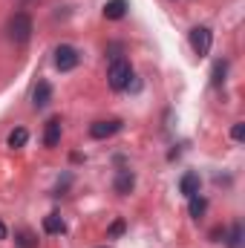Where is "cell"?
<instances>
[{
  "mask_svg": "<svg viewBox=\"0 0 245 248\" xmlns=\"http://www.w3.org/2000/svg\"><path fill=\"white\" fill-rule=\"evenodd\" d=\"M49 101H52V84H49V81H38V87H35V93H32L35 110H44Z\"/></svg>",
  "mask_w": 245,
  "mask_h": 248,
  "instance_id": "6",
  "label": "cell"
},
{
  "mask_svg": "<svg viewBox=\"0 0 245 248\" xmlns=\"http://www.w3.org/2000/svg\"><path fill=\"white\" fill-rule=\"evenodd\" d=\"M58 141H61V119H49L46 130H44V144L46 147H58Z\"/></svg>",
  "mask_w": 245,
  "mask_h": 248,
  "instance_id": "8",
  "label": "cell"
},
{
  "mask_svg": "<svg viewBox=\"0 0 245 248\" xmlns=\"http://www.w3.org/2000/svg\"><path fill=\"white\" fill-rule=\"evenodd\" d=\"M133 185H136V176H133V170H119V176H116V182H113L116 193H119V196H127V193L133 190Z\"/></svg>",
  "mask_w": 245,
  "mask_h": 248,
  "instance_id": "9",
  "label": "cell"
},
{
  "mask_svg": "<svg viewBox=\"0 0 245 248\" xmlns=\"http://www.w3.org/2000/svg\"><path fill=\"white\" fill-rule=\"evenodd\" d=\"M15 246L17 248H38V237L32 231L20 228V231H15Z\"/></svg>",
  "mask_w": 245,
  "mask_h": 248,
  "instance_id": "12",
  "label": "cell"
},
{
  "mask_svg": "<svg viewBox=\"0 0 245 248\" xmlns=\"http://www.w3.org/2000/svg\"><path fill=\"white\" fill-rule=\"evenodd\" d=\"M228 75V61H216L214 63V87H222Z\"/></svg>",
  "mask_w": 245,
  "mask_h": 248,
  "instance_id": "16",
  "label": "cell"
},
{
  "mask_svg": "<svg viewBox=\"0 0 245 248\" xmlns=\"http://www.w3.org/2000/svg\"><path fill=\"white\" fill-rule=\"evenodd\" d=\"M231 139H234V141H243L245 139V124L243 122H237L234 127H231Z\"/></svg>",
  "mask_w": 245,
  "mask_h": 248,
  "instance_id": "17",
  "label": "cell"
},
{
  "mask_svg": "<svg viewBox=\"0 0 245 248\" xmlns=\"http://www.w3.org/2000/svg\"><path fill=\"white\" fill-rule=\"evenodd\" d=\"M78 63H81V52H78L72 44H61V46L55 49V66H58L61 72H72Z\"/></svg>",
  "mask_w": 245,
  "mask_h": 248,
  "instance_id": "4",
  "label": "cell"
},
{
  "mask_svg": "<svg viewBox=\"0 0 245 248\" xmlns=\"http://www.w3.org/2000/svg\"><path fill=\"white\" fill-rule=\"evenodd\" d=\"M44 231L46 234H63L66 225H63V219L58 214H49V217H44Z\"/></svg>",
  "mask_w": 245,
  "mask_h": 248,
  "instance_id": "13",
  "label": "cell"
},
{
  "mask_svg": "<svg viewBox=\"0 0 245 248\" xmlns=\"http://www.w3.org/2000/svg\"><path fill=\"white\" fill-rule=\"evenodd\" d=\"M122 130V122L119 119H104V122H95L90 127V136L92 139H110V136H116Z\"/></svg>",
  "mask_w": 245,
  "mask_h": 248,
  "instance_id": "5",
  "label": "cell"
},
{
  "mask_svg": "<svg viewBox=\"0 0 245 248\" xmlns=\"http://www.w3.org/2000/svg\"><path fill=\"white\" fill-rule=\"evenodd\" d=\"M32 32H35V23H32V17H29L26 12H15V15L9 17V23H6V35H9V41L17 44V46L29 44Z\"/></svg>",
  "mask_w": 245,
  "mask_h": 248,
  "instance_id": "1",
  "label": "cell"
},
{
  "mask_svg": "<svg viewBox=\"0 0 245 248\" xmlns=\"http://www.w3.org/2000/svg\"><path fill=\"white\" fill-rule=\"evenodd\" d=\"M130 81H133V66H130V61H124V58L110 61V69H107V84H110V90L124 93V90H130Z\"/></svg>",
  "mask_w": 245,
  "mask_h": 248,
  "instance_id": "2",
  "label": "cell"
},
{
  "mask_svg": "<svg viewBox=\"0 0 245 248\" xmlns=\"http://www.w3.org/2000/svg\"><path fill=\"white\" fill-rule=\"evenodd\" d=\"M225 237H228V240H225L228 248H243V225H240V222H234V225H231V231H228Z\"/></svg>",
  "mask_w": 245,
  "mask_h": 248,
  "instance_id": "14",
  "label": "cell"
},
{
  "mask_svg": "<svg viewBox=\"0 0 245 248\" xmlns=\"http://www.w3.org/2000/svg\"><path fill=\"white\" fill-rule=\"evenodd\" d=\"M127 9H130L127 0H107L104 3V17L107 20H122L124 15H127Z\"/></svg>",
  "mask_w": 245,
  "mask_h": 248,
  "instance_id": "7",
  "label": "cell"
},
{
  "mask_svg": "<svg viewBox=\"0 0 245 248\" xmlns=\"http://www.w3.org/2000/svg\"><path fill=\"white\" fill-rule=\"evenodd\" d=\"M124 231V222H113V228H110V237H119Z\"/></svg>",
  "mask_w": 245,
  "mask_h": 248,
  "instance_id": "18",
  "label": "cell"
},
{
  "mask_svg": "<svg viewBox=\"0 0 245 248\" xmlns=\"http://www.w3.org/2000/svg\"><path fill=\"white\" fill-rule=\"evenodd\" d=\"M199 187H202L199 173H184L182 179H179V190H182L187 199H190V196H196V193H199Z\"/></svg>",
  "mask_w": 245,
  "mask_h": 248,
  "instance_id": "10",
  "label": "cell"
},
{
  "mask_svg": "<svg viewBox=\"0 0 245 248\" xmlns=\"http://www.w3.org/2000/svg\"><path fill=\"white\" fill-rule=\"evenodd\" d=\"M26 141H29V130H26V127H15V130L9 133V147H12V150H20Z\"/></svg>",
  "mask_w": 245,
  "mask_h": 248,
  "instance_id": "11",
  "label": "cell"
},
{
  "mask_svg": "<svg viewBox=\"0 0 245 248\" xmlns=\"http://www.w3.org/2000/svg\"><path fill=\"white\" fill-rule=\"evenodd\" d=\"M205 211H208V202L196 193V196H190V217L193 219H199V217H205Z\"/></svg>",
  "mask_w": 245,
  "mask_h": 248,
  "instance_id": "15",
  "label": "cell"
},
{
  "mask_svg": "<svg viewBox=\"0 0 245 248\" xmlns=\"http://www.w3.org/2000/svg\"><path fill=\"white\" fill-rule=\"evenodd\" d=\"M9 237V231H6V225H3V219H0V240H6Z\"/></svg>",
  "mask_w": 245,
  "mask_h": 248,
  "instance_id": "19",
  "label": "cell"
},
{
  "mask_svg": "<svg viewBox=\"0 0 245 248\" xmlns=\"http://www.w3.org/2000/svg\"><path fill=\"white\" fill-rule=\"evenodd\" d=\"M211 46H214V32H211L208 26H193V29H190V49H193L199 58H205V55L211 52Z\"/></svg>",
  "mask_w": 245,
  "mask_h": 248,
  "instance_id": "3",
  "label": "cell"
}]
</instances>
